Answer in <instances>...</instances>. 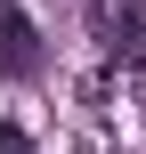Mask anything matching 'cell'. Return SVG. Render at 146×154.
I'll list each match as a JSON object with an SVG mask.
<instances>
[{"mask_svg": "<svg viewBox=\"0 0 146 154\" xmlns=\"http://www.w3.org/2000/svg\"><path fill=\"white\" fill-rule=\"evenodd\" d=\"M89 32L114 65H146V8L138 0H89Z\"/></svg>", "mask_w": 146, "mask_h": 154, "instance_id": "1", "label": "cell"}, {"mask_svg": "<svg viewBox=\"0 0 146 154\" xmlns=\"http://www.w3.org/2000/svg\"><path fill=\"white\" fill-rule=\"evenodd\" d=\"M0 57H8V73H33V65H41V32H33L16 8H0Z\"/></svg>", "mask_w": 146, "mask_h": 154, "instance_id": "2", "label": "cell"}, {"mask_svg": "<svg viewBox=\"0 0 146 154\" xmlns=\"http://www.w3.org/2000/svg\"><path fill=\"white\" fill-rule=\"evenodd\" d=\"M0 154H33V138H24L16 122H0Z\"/></svg>", "mask_w": 146, "mask_h": 154, "instance_id": "3", "label": "cell"}]
</instances>
